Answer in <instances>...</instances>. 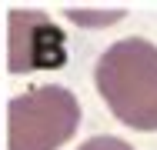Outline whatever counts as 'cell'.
Masks as SVG:
<instances>
[{
  "instance_id": "6da1fadb",
  "label": "cell",
  "mask_w": 157,
  "mask_h": 150,
  "mask_svg": "<svg viewBox=\"0 0 157 150\" xmlns=\"http://www.w3.org/2000/svg\"><path fill=\"white\" fill-rule=\"evenodd\" d=\"M97 93L134 130H157V47L144 37L110 43L94 70Z\"/></svg>"
},
{
  "instance_id": "7a4b0ae2",
  "label": "cell",
  "mask_w": 157,
  "mask_h": 150,
  "mask_svg": "<svg viewBox=\"0 0 157 150\" xmlns=\"http://www.w3.org/2000/svg\"><path fill=\"white\" fill-rule=\"evenodd\" d=\"M80 127V103L67 87L40 84L7 103V150H60Z\"/></svg>"
},
{
  "instance_id": "3957f363",
  "label": "cell",
  "mask_w": 157,
  "mask_h": 150,
  "mask_svg": "<svg viewBox=\"0 0 157 150\" xmlns=\"http://www.w3.org/2000/svg\"><path fill=\"white\" fill-rule=\"evenodd\" d=\"M7 70L30 73V70H57L67 60L60 27L44 10H10L7 13Z\"/></svg>"
},
{
  "instance_id": "277c9868",
  "label": "cell",
  "mask_w": 157,
  "mask_h": 150,
  "mask_svg": "<svg viewBox=\"0 0 157 150\" xmlns=\"http://www.w3.org/2000/svg\"><path fill=\"white\" fill-rule=\"evenodd\" d=\"M67 20L80 24V27H107V24H117L124 17V10H110V13H94V10H67L63 13Z\"/></svg>"
},
{
  "instance_id": "5b68a950",
  "label": "cell",
  "mask_w": 157,
  "mask_h": 150,
  "mask_svg": "<svg viewBox=\"0 0 157 150\" xmlns=\"http://www.w3.org/2000/svg\"><path fill=\"white\" fill-rule=\"evenodd\" d=\"M77 150H134L127 140L121 137H90V140H84Z\"/></svg>"
}]
</instances>
